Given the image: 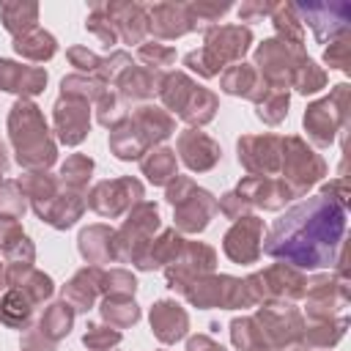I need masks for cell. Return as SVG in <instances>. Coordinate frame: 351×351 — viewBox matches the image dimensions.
<instances>
[{"label": "cell", "instance_id": "53", "mask_svg": "<svg viewBox=\"0 0 351 351\" xmlns=\"http://www.w3.org/2000/svg\"><path fill=\"white\" fill-rule=\"evenodd\" d=\"M129 66H132V55L118 49V52H112L110 58H104V60H101V66H99V71H96L93 77H96L99 82H104V85H107V82H110V85H115V80H118Z\"/></svg>", "mask_w": 351, "mask_h": 351}, {"label": "cell", "instance_id": "60", "mask_svg": "<svg viewBox=\"0 0 351 351\" xmlns=\"http://www.w3.org/2000/svg\"><path fill=\"white\" fill-rule=\"evenodd\" d=\"M271 3H241V8H239V19L241 22H255V19H261V16H266V14H271Z\"/></svg>", "mask_w": 351, "mask_h": 351}, {"label": "cell", "instance_id": "59", "mask_svg": "<svg viewBox=\"0 0 351 351\" xmlns=\"http://www.w3.org/2000/svg\"><path fill=\"white\" fill-rule=\"evenodd\" d=\"M19 351H55V343H49L44 335H38V329H30L22 335Z\"/></svg>", "mask_w": 351, "mask_h": 351}, {"label": "cell", "instance_id": "2", "mask_svg": "<svg viewBox=\"0 0 351 351\" xmlns=\"http://www.w3.org/2000/svg\"><path fill=\"white\" fill-rule=\"evenodd\" d=\"M8 137L14 145L16 162L25 170H47L58 159V148L47 129V121L30 99L14 101L8 112Z\"/></svg>", "mask_w": 351, "mask_h": 351}, {"label": "cell", "instance_id": "22", "mask_svg": "<svg viewBox=\"0 0 351 351\" xmlns=\"http://www.w3.org/2000/svg\"><path fill=\"white\" fill-rule=\"evenodd\" d=\"M148 318H151V332H154V337L159 343H167L170 346V343H178V340L186 337L189 315H186V310L178 302H173V299L156 302L151 307Z\"/></svg>", "mask_w": 351, "mask_h": 351}, {"label": "cell", "instance_id": "8", "mask_svg": "<svg viewBox=\"0 0 351 351\" xmlns=\"http://www.w3.org/2000/svg\"><path fill=\"white\" fill-rule=\"evenodd\" d=\"M302 123H304L307 137L321 148L332 145L337 132L346 134L343 129L348 126V85L340 82V85H335V90L329 96H324L321 101H313L304 110Z\"/></svg>", "mask_w": 351, "mask_h": 351}, {"label": "cell", "instance_id": "44", "mask_svg": "<svg viewBox=\"0 0 351 351\" xmlns=\"http://www.w3.org/2000/svg\"><path fill=\"white\" fill-rule=\"evenodd\" d=\"M126 118H129L126 101H123L115 90H104V93L96 99V121H99L101 126L115 129V126H121Z\"/></svg>", "mask_w": 351, "mask_h": 351}, {"label": "cell", "instance_id": "64", "mask_svg": "<svg viewBox=\"0 0 351 351\" xmlns=\"http://www.w3.org/2000/svg\"><path fill=\"white\" fill-rule=\"evenodd\" d=\"M110 351H115V348H110Z\"/></svg>", "mask_w": 351, "mask_h": 351}, {"label": "cell", "instance_id": "7", "mask_svg": "<svg viewBox=\"0 0 351 351\" xmlns=\"http://www.w3.org/2000/svg\"><path fill=\"white\" fill-rule=\"evenodd\" d=\"M307 63L302 44H291L282 38H269L255 49V71L266 80L269 88L288 90L293 88L296 74Z\"/></svg>", "mask_w": 351, "mask_h": 351}, {"label": "cell", "instance_id": "58", "mask_svg": "<svg viewBox=\"0 0 351 351\" xmlns=\"http://www.w3.org/2000/svg\"><path fill=\"white\" fill-rule=\"evenodd\" d=\"M321 195H324L326 200H332V203H337V206H343V208H346V206H348V197H351L346 176H337L335 181L324 184V186H321Z\"/></svg>", "mask_w": 351, "mask_h": 351}, {"label": "cell", "instance_id": "5", "mask_svg": "<svg viewBox=\"0 0 351 351\" xmlns=\"http://www.w3.org/2000/svg\"><path fill=\"white\" fill-rule=\"evenodd\" d=\"M244 291L252 304H274V302H293L302 299L307 291V277L302 269L288 263H271L263 271H255L244 280Z\"/></svg>", "mask_w": 351, "mask_h": 351}, {"label": "cell", "instance_id": "6", "mask_svg": "<svg viewBox=\"0 0 351 351\" xmlns=\"http://www.w3.org/2000/svg\"><path fill=\"white\" fill-rule=\"evenodd\" d=\"M326 176V162L321 154H315L302 137L291 134L282 137V159H280V181L288 186L291 197L307 195L310 186H315Z\"/></svg>", "mask_w": 351, "mask_h": 351}, {"label": "cell", "instance_id": "49", "mask_svg": "<svg viewBox=\"0 0 351 351\" xmlns=\"http://www.w3.org/2000/svg\"><path fill=\"white\" fill-rule=\"evenodd\" d=\"M85 30L93 33L99 38V44H104V47H112L118 41V30H115V25H112V19H110L104 5H93L90 16L85 19Z\"/></svg>", "mask_w": 351, "mask_h": 351}, {"label": "cell", "instance_id": "35", "mask_svg": "<svg viewBox=\"0 0 351 351\" xmlns=\"http://www.w3.org/2000/svg\"><path fill=\"white\" fill-rule=\"evenodd\" d=\"M71 324H74V310L60 299V302H55V304H49L47 310H44V315L38 318V324H36V329H38V335H44L49 343H60L69 332H71Z\"/></svg>", "mask_w": 351, "mask_h": 351}, {"label": "cell", "instance_id": "48", "mask_svg": "<svg viewBox=\"0 0 351 351\" xmlns=\"http://www.w3.org/2000/svg\"><path fill=\"white\" fill-rule=\"evenodd\" d=\"M121 329H112L110 324H88L85 335H82V343L88 351H110L121 343Z\"/></svg>", "mask_w": 351, "mask_h": 351}, {"label": "cell", "instance_id": "18", "mask_svg": "<svg viewBox=\"0 0 351 351\" xmlns=\"http://www.w3.org/2000/svg\"><path fill=\"white\" fill-rule=\"evenodd\" d=\"M214 214H217L214 195L208 189L197 186V184L173 206V219H176L178 233H200V230H206Z\"/></svg>", "mask_w": 351, "mask_h": 351}, {"label": "cell", "instance_id": "47", "mask_svg": "<svg viewBox=\"0 0 351 351\" xmlns=\"http://www.w3.org/2000/svg\"><path fill=\"white\" fill-rule=\"evenodd\" d=\"M137 60H140L145 69H151V71H162V69H167V66L176 63V49L167 47V44L148 41V44H140Z\"/></svg>", "mask_w": 351, "mask_h": 351}, {"label": "cell", "instance_id": "54", "mask_svg": "<svg viewBox=\"0 0 351 351\" xmlns=\"http://www.w3.org/2000/svg\"><path fill=\"white\" fill-rule=\"evenodd\" d=\"M250 208H252V206H250V203H247L236 189H233V192H225V195L217 200V211H219L222 217L233 219V222H236V219H241V217H247V214H250Z\"/></svg>", "mask_w": 351, "mask_h": 351}, {"label": "cell", "instance_id": "16", "mask_svg": "<svg viewBox=\"0 0 351 351\" xmlns=\"http://www.w3.org/2000/svg\"><path fill=\"white\" fill-rule=\"evenodd\" d=\"M263 236H266L263 219L247 214L230 225V230L222 239V250L233 263H255L263 255Z\"/></svg>", "mask_w": 351, "mask_h": 351}, {"label": "cell", "instance_id": "9", "mask_svg": "<svg viewBox=\"0 0 351 351\" xmlns=\"http://www.w3.org/2000/svg\"><path fill=\"white\" fill-rule=\"evenodd\" d=\"M159 208L151 200H140L115 230V263H137L148 241L159 230Z\"/></svg>", "mask_w": 351, "mask_h": 351}, {"label": "cell", "instance_id": "62", "mask_svg": "<svg viewBox=\"0 0 351 351\" xmlns=\"http://www.w3.org/2000/svg\"><path fill=\"white\" fill-rule=\"evenodd\" d=\"M8 288V269H5V263H0V293Z\"/></svg>", "mask_w": 351, "mask_h": 351}, {"label": "cell", "instance_id": "37", "mask_svg": "<svg viewBox=\"0 0 351 351\" xmlns=\"http://www.w3.org/2000/svg\"><path fill=\"white\" fill-rule=\"evenodd\" d=\"M0 16H3V27L16 38V36H22V33L36 27L38 5L36 3H3L0 5Z\"/></svg>", "mask_w": 351, "mask_h": 351}, {"label": "cell", "instance_id": "1", "mask_svg": "<svg viewBox=\"0 0 351 351\" xmlns=\"http://www.w3.org/2000/svg\"><path fill=\"white\" fill-rule=\"evenodd\" d=\"M343 230L346 208L315 195L285 211L271 225L263 252L296 269H324L335 263V255H340Z\"/></svg>", "mask_w": 351, "mask_h": 351}, {"label": "cell", "instance_id": "25", "mask_svg": "<svg viewBox=\"0 0 351 351\" xmlns=\"http://www.w3.org/2000/svg\"><path fill=\"white\" fill-rule=\"evenodd\" d=\"M44 85H47V71L41 66H19L14 60L0 58V90L22 93L25 99L41 93Z\"/></svg>", "mask_w": 351, "mask_h": 351}, {"label": "cell", "instance_id": "24", "mask_svg": "<svg viewBox=\"0 0 351 351\" xmlns=\"http://www.w3.org/2000/svg\"><path fill=\"white\" fill-rule=\"evenodd\" d=\"M145 14H148V33H154L156 38L170 41V38H178L192 30L186 5H181V3H156Z\"/></svg>", "mask_w": 351, "mask_h": 351}, {"label": "cell", "instance_id": "19", "mask_svg": "<svg viewBox=\"0 0 351 351\" xmlns=\"http://www.w3.org/2000/svg\"><path fill=\"white\" fill-rule=\"evenodd\" d=\"M296 14L304 16V22L313 27L315 38L318 41H326V38H340L346 36V27H348V16H351V8L346 3H324V5H293Z\"/></svg>", "mask_w": 351, "mask_h": 351}, {"label": "cell", "instance_id": "57", "mask_svg": "<svg viewBox=\"0 0 351 351\" xmlns=\"http://www.w3.org/2000/svg\"><path fill=\"white\" fill-rule=\"evenodd\" d=\"M69 60H71V66H77L82 74H96L99 71V66H101V58L96 55V52H90L88 47H71L69 52Z\"/></svg>", "mask_w": 351, "mask_h": 351}, {"label": "cell", "instance_id": "14", "mask_svg": "<svg viewBox=\"0 0 351 351\" xmlns=\"http://www.w3.org/2000/svg\"><path fill=\"white\" fill-rule=\"evenodd\" d=\"M239 165L250 176L277 178L280 176V159H282V137L280 134H244L236 143Z\"/></svg>", "mask_w": 351, "mask_h": 351}, {"label": "cell", "instance_id": "43", "mask_svg": "<svg viewBox=\"0 0 351 351\" xmlns=\"http://www.w3.org/2000/svg\"><path fill=\"white\" fill-rule=\"evenodd\" d=\"M104 82H99L96 77H88V74H71V77H63L60 82V96H71V99H82V101H96L101 93H104Z\"/></svg>", "mask_w": 351, "mask_h": 351}, {"label": "cell", "instance_id": "51", "mask_svg": "<svg viewBox=\"0 0 351 351\" xmlns=\"http://www.w3.org/2000/svg\"><path fill=\"white\" fill-rule=\"evenodd\" d=\"M228 8H230L228 3H189L186 5V14H189V22H192V30L217 22Z\"/></svg>", "mask_w": 351, "mask_h": 351}, {"label": "cell", "instance_id": "33", "mask_svg": "<svg viewBox=\"0 0 351 351\" xmlns=\"http://www.w3.org/2000/svg\"><path fill=\"white\" fill-rule=\"evenodd\" d=\"M140 170H143V176H145L154 186H167V184L178 176V159H176V151L167 148V145L151 148V151L140 159Z\"/></svg>", "mask_w": 351, "mask_h": 351}, {"label": "cell", "instance_id": "3", "mask_svg": "<svg viewBox=\"0 0 351 351\" xmlns=\"http://www.w3.org/2000/svg\"><path fill=\"white\" fill-rule=\"evenodd\" d=\"M252 44V33L250 27L241 25H217L206 30V44L195 52H189L184 58L186 69H192L200 77H217L219 71H225L233 63H241V58L247 55Z\"/></svg>", "mask_w": 351, "mask_h": 351}, {"label": "cell", "instance_id": "17", "mask_svg": "<svg viewBox=\"0 0 351 351\" xmlns=\"http://www.w3.org/2000/svg\"><path fill=\"white\" fill-rule=\"evenodd\" d=\"M52 110H55L52 121H55L58 140L63 145H80L90 132V104L82 99L60 96Z\"/></svg>", "mask_w": 351, "mask_h": 351}, {"label": "cell", "instance_id": "55", "mask_svg": "<svg viewBox=\"0 0 351 351\" xmlns=\"http://www.w3.org/2000/svg\"><path fill=\"white\" fill-rule=\"evenodd\" d=\"M348 58H351V44H348V33L346 36H340V38H335L329 47H326V52H324V60H326V66L329 69H348Z\"/></svg>", "mask_w": 351, "mask_h": 351}, {"label": "cell", "instance_id": "28", "mask_svg": "<svg viewBox=\"0 0 351 351\" xmlns=\"http://www.w3.org/2000/svg\"><path fill=\"white\" fill-rule=\"evenodd\" d=\"M80 255L90 266L115 263V230L110 225H88L77 239Z\"/></svg>", "mask_w": 351, "mask_h": 351}, {"label": "cell", "instance_id": "52", "mask_svg": "<svg viewBox=\"0 0 351 351\" xmlns=\"http://www.w3.org/2000/svg\"><path fill=\"white\" fill-rule=\"evenodd\" d=\"M324 85H326V74H324V69H318L315 60L307 58V63L302 66V71H299L296 80H293V88H296L299 93L307 96V93H318Z\"/></svg>", "mask_w": 351, "mask_h": 351}, {"label": "cell", "instance_id": "13", "mask_svg": "<svg viewBox=\"0 0 351 351\" xmlns=\"http://www.w3.org/2000/svg\"><path fill=\"white\" fill-rule=\"evenodd\" d=\"M140 200H143V184L137 178H132V176H121V178L99 181L88 192L85 206H90L99 217L118 219V217L129 214Z\"/></svg>", "mask_w": 351, "mask_h": 351}, {"label": "cell", "instance_id": "63", "mask_svg": "<svg viewBox=\"0 0 351 351\" xmlns=\"http://www.w3.org/2000/svg\"><path fill=\"white\" fill-rule=\"evenodd\" d=\"M5 167H8V156H5V148H3V143H0V176L5 173Z\"/></svg>", "mask_w": 351, "mask_h": 351}, {"label": "cell", "instance_id": "21", "mask_svg": "<svg viewBox=\"0 0 351 351\" xmlns=\"http://www.w3.org/2000/svg\"><path fill=\"white\" fill-rule=\"evenodd\" d=\"M236 192L252 206L263 211H277L285 203H291V192L280 178H263V176H244L236 186Z\"/></svg>", "mask_w": 351, "mask_h": 351}, {"label": "cell", "instance_id": "29", "mask_svg": "<svg viewBox=\"0 0 351 351\" xmlns=\"http://www.w3.org/2000/svg\"><path fill=\"white\" fill-rule=\"evenodd\" d=\"M115 30H118V38H123L126 44H143L145 33H148V14L143 5L137 3H110L104 5Z\"/></svg>", "mask_w": 351, "mask_h": 351}, {"label": "cell", "instance_id": "36", "mask_svg": "<svg viewBox=\"0 0 351 351\" xmlns=\"http://www.w3.org/2000/svg\"><path fill=\"white\" fill-rule=\"evenodd\" d=\"M14 49H16V55H22V58H27L33 63H44L58 52V44L47 30H41L36 25L33 30H27V33L14 38Z\"/></svg>", "mask_w": 351, "mask_h": 351}, {"label": "cell", "instance_id": "34", "mask_svg": "<svg viewBox=\"0 0 351 351\" xmlns=\"http://www.w3.org/2000/svg\"><path fill=\"white\" fill-rule=\"evenodd\" d=\"M33 310H36V304L19 288H5L3 291V296H0V324H5L8 329H27V324L33 318Z\"/></svg>", "mask_w": 351, "mask_h": 351}, {"label": "cell", "instance_id": "23", "mask_svg": "<svg viewBox=\"0 0 351 351\" xmlns=\"http://www.w3.org/2000/svg\"><path fill=\"white\" fill-rule=\"evenodd\" d=\"M101 271H104L101 266H85L63 285L60 296L74 313H85L96 304V299L101 293Z\"/></svg>", "mask_w": 351, "mask_h": 351}, {"label": "cell", "instance_id": "31", "mask_svg": "<svg viewBox=\"0 0 351 351\" xmlns=\"http://www.w3.org/2000/svg\"><path fill=\"white\" fill-rule=\"evenodd\" d=\"M151 148H154V145L148 143V137L143 134V129L132 121V115H129L121 126L110 129V151H112L118 159H123V162L143 159Z\"/></svg>", "mask_w": 351, "mask_h": 351}, {"label": "cell", "instance_id": "61", "mask_svg": "<svg viewBox=\"0 0 351 351\" xmlns=\"http://www.w3.org/2000/svg\"><path fill=\"white\" fill-rule=\"evenodd\" d=\"M186 351H225V348L217 340H211L208 335H195V337H189Z\"/></svg>", "mask_w": 351, "mask_h": 351}, {"label": "cell", "instance_id": "38", "mask_svg": "<svg viewBox=\"0 0 351 351\" xmlns=\"http://www.w3.org/2000/svg\"><path fill=\"white\" fill-rule=\"evenodd\" d=\"M346 326H348V318L346 315H340L337 321L332 318V321H318V324H310V326H304V337H302V343L307 346V348H329V346H335L343 335H346Z\"/></svg>", "mask_w": 351, "mask_h": 351}, {"label": "cell", "instance_id": "27", "mask_svg": "<svg viewBox=\"0 0 351 351\" xmlns=\"http://www.w3.org/2000/svg\"><path fill=\"white\" fill-rule=\"evenodd\" d=\"M219 88L228 93V96H241V99H250V101H258L269 85L266 80L255 71V66H247V63H233L228 66L222 74H219Z\"/></svg>", "mask_w": 351, "mask_h": 351}, {"label": "cell", "instance_id": "46", "mask_svg": "<svg viewBox=\"0 0 351 351\" xmlns=\"http://www.w3.org/2000/svg\"><path fill=\"white\" fill-rule=\"evenodd\" d=\"M271 22H274L282 41H291V44L304 41V27H302V19L293 11V5H274L271 8Z\"/></svg>", "mask_w": 351, "mask_h": 351}, {"label": "cell", "instance_id": "41", "mask_svg": "<svg viewBox=\"0 0 351 351\" xmlns=\"http://www.w3.org/2000/svg\"><path fill=\"white\" fill-rule=\"evenodd\" d=\"M230 340L239 351H269L258 324L252 315H241V318H233L230 321Z\"/></svg>", "mask_w": 351, "mask_h": 351}, {"label": "cell", "instance_id": "12", "mask_svg": "<svg viewBox=\"0 0 351 351\" xmlns=\"http://www.w3.org/2000/svg\"><path fill=\"white\" fill-rule=\"evenodd\" d=\"M217 266V250L206 241H184L181 252L176 255V261L170 266H165V280H167V288L176 291V293H186V288L211 274Z\"/></svg>", "mask_w": 351, "mask_h": 351}, {"label": "cell", "instance_id": "56", "mask_svg": "<svg viewBox=\"0 0 351 351\" xmlns=\"http://www.w3.org/2000/svg\"><path fill=\"white\" fill-rule=\"evenodd\" d=\"M22 239H25V230H22L19 219H14V217H0V252L8 255Z\"/></svg>", "mask_w": 351, "mask_h": 351}, {"label": "cell", "instance_id": "26", "mask_svg": "<svg viewBox=\"0 0 351 351\" xmlns=\"http://www.w3.org/2000/svg\"><path fill=\"white\" fill-rule=\"evenodd\" d=\"M162 71H151V69H145V66H129L118 80H115V85L112 88H118L115 93L123 99V101H148V99H154V93H159V88H162Z\"/></svg>", "mask_w": 351, "mask_h": 351}, {"label": "cell", "instance_id": "15", "mask_svg": "<svg viewBox=\"0 0 351 351\" xmlns=\"http://www.w3.org/2000/svg\"><path fill=\"white\" fill-rule=\"evenodd\" d=\"M348 304V280L340 277H313L307 280V291H304V313L310 324L318 321H332L337 313H343Z\"/></svg>", "mask_w": 351, "mask_h": 351}, {"label": "cell", "instance_id": "30", "mask_svg": "<svg viewBox=\"0 0 351 351\" xmlns=\"http://www.w3.org/2000/svg\"><path fill=\"white\" fill-rule=\"evenodd\" d=\"M181 247H184V236L173 228V230H162L159 236H154L151 241H148V247L143 250V255L137 258V269H143V271H154V269H165V266H170L173 261H176V255L181 252Z\"/></svg>", "mask_w": 351, "mask_h": 351}, {"label": "cell", "instance_id": "45", "mask_svg": "<svg viewBox=\"0 0 351 351\" xmlns=\"http://www.w3.org/2000/svg\"><path fill=\"white\" fill-rule=\"evenodd\" d=\"M137 280L126 269H104L101 271V293L110 299H134Z\"/></svg>", "mask_w": 351, "mask_h": 351}, {"label": "cell", "instance_id": "32", "mask_svg": "<svg viewBox=\"0 0 351 351\" xmlns=\"http://www.w3.org/2000/svg\"><path fill=\"white\" fill-rule=\"evenodd\" d=\"M132 121L143 129V134L148 137L151 145L167 140L173 132H176V118L162 110V107H154V104H140L134 112H132Z\"/></svg>", "mask_w": 351, "mask_h": 351}, {"label": "cell", "instance_id": "11", "mask_svg": "<svg viewBox=\"0 0 351 351\" xmlns=\"http://www.w3.org/2000/svg\"><path fill=\"white\" fill-rule=\"evenodd\" d=\"M186 302L192 307L200 310H211V307H222V310H236V307H250L247 291H244V280L230 277V274H206L200 280H195L186 288Z\"/></svg>", "mask_w": 351, "mask_h": 351}, {"label": "cell", "instance_id": "42", "mask_svg": "<svg viewBox=\"0 0 351 351\" xmlns=\"http://www.w3.org/2000/svg\"><path fill=\"white\" fill-rule=\"evenodd\" d=\"M101 318L112 326V329H126L132 324L140 321V307L134 304V299H101Z\"/></svg>", "mask_w": 351, "mask_h": 351}, {"label": "cell", "instance_id": "50", "mask_svg": "<svg viewBox=\"0 0 351 351\" xmlns=\"http://www.w3.org/2000/svg\"><path fill=\"white\" fill-rule=\"evenodd\" d=\"M27 211V197L19 186V181H3L0 184V217L19 219Z\"/></svg>", "mask_w": 351, "mask_h": 351}, {"label": "cell", "instance_id": "20", "mask_svg": "<svg viewBox=\"0 0 351 351\" xmlns=\"http://www.w3.org/2000/svg\"><path fill=\"white\" fill-rule=\"evenodd\" d=\"M176 151H178L181 162H184L192 173H206V170H211V167L219 162V156H222L219 145H217L206 132H200V129H186V132H181L178 140H176Z\"/></svg>", "mask_w": 351, "mask_h": 351}, {"label": "cell", "instance_id": "39", "mask_svg": "<svg viewBox=\"0 0 351 351\" xmlns=\"http://www.w3.org/2000/svg\"><path fill=\"white\" fill-rule=\"evenodd\" d=\"M288 90H280V88H269L258 101H255V115L266 123V126H277L285 121L288 115Z\"/></svg>", "mask_w": 351, "mask_h": 351}, {"label": "cell", "instance_id": "10", "mask_svg": "<svg viewBox=\"0 0 351 351\" xmlns=\"http://www.w3.org/2000/svg\"><path fill=\"white\" fill-rule=\"evenodd\" d=\"M269 351H282L293 343H302L304 337V318L296 307H291L288 302H274V304H263L258 307V313L252 315Z\"/></svg>", "mask_w": 351, "mask_h": 351}, {"label": "cell", "instance_id": "4", "mask_svg": "<svg viewBox=\"0 0 351 351\" xmlns=\"http://www.w3.org/2000/svg\"><path fill=\"white\" fill-rule=\"evenodd\" d=\"M159 99L167 110H173L184 123H189L192 129L206 126L214 115H217V96L208 88H200L195 80H189L184 71H173L162 77V88H159Z\"/></svg>", "mask_w": 351, "mask_h": 351}, {"label": "cell", "instance_id": "40", "mask_svg": "<svg viewBox=\"0 0 351 351\" xmlns=\"http://www.w3.org/2000/svg\"><path fill=\"white\" fill-rule=\"evenodd\" d=\"M90 173H93V159H90V156H85V154H71V156L60 165L58 181H60L66 189L82 192V189H85V184L90 181Z\"/></svg>", "mask_w": 351, "mask_h": 351}]
</instances>
